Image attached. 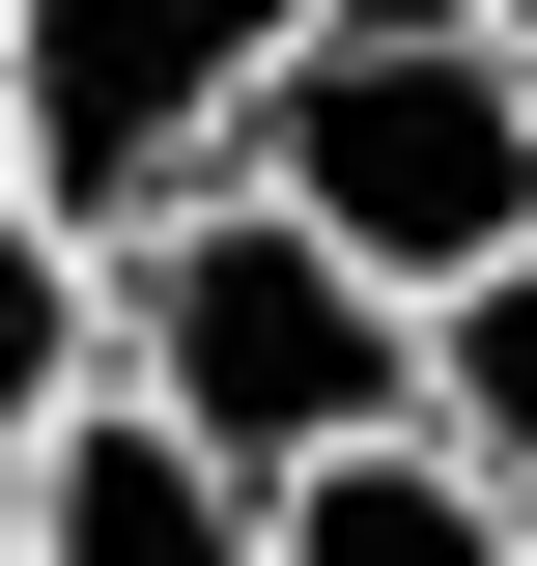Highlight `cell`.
I'll return each mask as SVG.
<instances>
[{
	"instance_id": "obj_1",
	"label": "cell",
	"mask_w": 537,
	"mask_h": 566,
	"mask_svg": "<svg viewBox=\"0 0 537 566\" xmlns=\"http://www.w3.org/2000/svg\"><path fill=\"white\" fill-rule=\"evenodd\" d=\"M85 340H114V397L170 424L227 510H283L312 453H368V424H424V312H397V283H339L255 170H199L141 255H85Z\"/></svg>"
},
{
	"instance_id": "obj_2",
	"label": "cell",
	"mask_w": 537,
	"mask_h": 566,
	"mask_svg": "<svg viewBox=\"0 0 537 566\" xmlns=\"http://www.w3.org/2000/svg\"><path fill=\"white\" fill-rule=\"evenodd\" d=\"M227 170H255L339 283L453 312V283H509V255H537V57L481 29V0H339L312 57L255 85V142H227Z\"/></svg>"
},
{
	"instance_id": "obj_3",
	"label": "cell",
	"mask_w": 537,
	"mask_h": 566,
	"mask_svg": "<svg viewBox=\"0 0 537 566\" xmlns=\"http://www.w3.org/2000/svg\"><path fill=\"white\" fill-rule=\"evenodd\" d=\"M339 0H0V199L57 227V255H141V227L199 199L255 85L312 57Z\"/></svg>"
},
{
	"instance_id": "obj_4",
	"label": "cell",
	"mask_w": 537,
	"mask_h": 566,
	"mask_svg": "<svg viewBox=\"0 0 537 566\" xmlns=\"http://www.w3.org/2000/svg\"><path fill=\"white\" fill-rule=\"evenodd\" d=\"M29 566H255V510L170 453V424L85 368V424H57V482H29Z\"/></svg>"
},
{
	"instance_id": "obj_5",
	"label": "cell",
	"mask_w": 537,
	"mask_h": 566,
	"mask_svg": "<svg viewBox=\"0 0 537 566\" xmlns=\"http://www.w3.org/2000/svg\"><path fill=\"white\" fill-rule=\"evenodd\" d=\"M255 566H509V482H481L453 424H368V453H312L255 510Z\"/></svg>"
},
{
	"instance_id": "obj_6",
	"label": "cell",
	"mask_w": 537,
	"mask_h": 566,
	"mask_svg": "<svg viewBox=\"0 0 537 566\" xmlns=\"http://www.w3.org/2000/svg\"><path fill=\"white\" fill-rule=\"evenodd\" d=\"M85 368H114V340H85V255H57L29 199H0V566H29V482H57Z\"/></svg>"
},
{
	"instance_id": "obj_7",
	"label": "cell",
	"mask_w": 537,
	"mask_h": 566,
	"mask_svg": "<svg viewBox=\"0 0 537 566\" xmlns=\"http://www.w3.org/2000/svg\"><path fill=\"white\" fill-rule=\"evenodd\" d=\"M424 424H453L481 482H509V538H537V255H509V283H453V312H424Z\"/></svg>"
},
{
	"instance_id": "obj_8",
	"label": "cell",
	"mask_w": 537,
	"mask_h": 566,
	"mask_svg": "<svg viewBox=\"0 0 537 566\" xmlns=\"http://www.w3.org/2000/svg\"><path fill=\"white\" fill-rule=\"evenodd\" d=\"M481 29H509V57H537V0H481Z\"/></svg>"
},
{
	"instance_id": "obj_9",
	"label": "cell",
	"mask_w": 537,
	"mask_h": 566,
	"mask_svg": "<svg viewBox=\"0 0 537 566\" xmlns=\"http://www.w3.org/2000/svg\"><path fill=\"white\" fill-rule=\"evenodd\" d=\"M509 566H537V538H509Z\"/></svg>"
}]
</instances>
